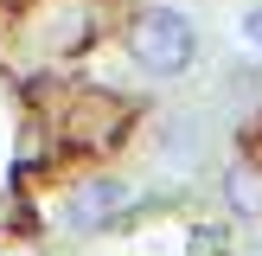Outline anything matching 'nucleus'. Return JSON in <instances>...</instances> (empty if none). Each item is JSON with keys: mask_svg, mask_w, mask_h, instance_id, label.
<instances>
[{"mask_svg": "<svg viewBox=\"0 0 262 256\" xmlns=\"http://www.w3.org/2000/svg\"><path fill=\"white\" fill-rule=\"evenodd\" d=\"M122 45H128V58H135L141 77H160L166 83V77H186L199 64V26L179 7H141L122 26Z\"/></svg>", "mask_w": 262, "mask_h": 256, "instance_id": "nucleus-1", "label": "nucleus"}, {"mask_svg": "<svg viewBox=\"0 0 262 256\" xmlns=\"http://www.w3.org/2000/svg\"><path fill=\"white\" fill-rule=\"evenodd\" d=\"M224 199H230L237 218H262V173H256V160H230L224 166Z\"/></svg>", "mask_w": 262, "mask_h": 256, "instance_id": "nucleus-4", "label": "nucleus"}, {"mask_svg": "<svg viewBox=\"0 0 262 256\" xmlns=\"http://www.w3.org/2000/svg\"><path fill=\"white\" fill-rule=\"evenodd\" d=\"M0 256H45L38 243H13V250H0Z\"/></svg>", "mask_w": 262, "mask_h": 256, "instance_id": "nucleus-6", "label": "nucleus"}, {"mask_svg": "<svg viewBox=\"0 0 262 256\" xmlns=\"http://www.w3.org/2000/svg\"><path fill=\"white\" fill-rule=\"evenodd\" d=\"M243 38H250V45H262V7L243 13Z\"/></svg>", "mask_w": 262, "mask_h": 256, "instance_id": "nucleus-5", "label": "nucleus"}, {"mask_svg": "<svg viewBox=\"0 0 262 256\" xmlns=\"http://www.w3.org/2000/svg\"><path fill=\"white\" fill-rule=\"evenodd\" d=\"M122 211H128V186L122 179L115 173H83L64 192V205H58V230L64 237H96V230H109Z\"/></svg>", "mask_w": 262, "mask_h": 256, "instance_id": "nucleus-3", "label": "nucleus"}, {"mask_svg": "<svg viewBox=\"0 0 262 256\" xmlns=\"http://www.w3.org/2000/svg\"><path fill=\"white\" fill-rule=\"evenodd\" d=\"M122 128H128V102H115V96H102V90H71L64 96V109H45V135H51V147L58 154H109L115 141H122Z\"/></svg>", "mask_w": 262, "mask_h": 256, "instance_id": "nucleus-2", "label": "nucleus"}]
</instances>
